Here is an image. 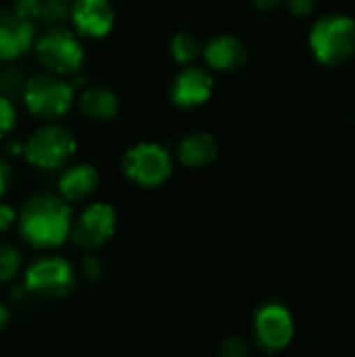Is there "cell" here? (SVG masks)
Instances as JSON below:
<instances>
[{"label": "cell", "instance_id": "cell-1", "mask_svg": "<svg viewBox=\"0 0 355 357\" xmlns=\"http://www.w3.org/2000/svg\"><path fill=\"white\" fill-rule=\"evenodd\" d=\"M73 226L71 205L52 190L33 192L17 215V232L36 251H54L69 241Z\"/></svg>", "mask_w": 355, "mask_h": 357}, {"label": "cell", "instance_id": "cell-2", "mask_svg": "<svg viewBox=\"0 0 355 357\" xmlns=\"http://www.w3.org/2000/svg\"><path fill=\"white\" fill-rule=\"evenodd\" d=\"M75 88L69 77L42 71L27 75L19 96L25 111L40 121H61L75 109Z\"/></svg>", "mask_w": 355, "mask_h": 357}, {"label": "cell", "instance_id": "cell-3", "mask_svg": "<svg viewBox=\"0 0 355 357\" xmlns=\"http://www.w3.org/2000/svg\"><path fill=\"white\" fill-rule=\"evenodd\" d=\"M77 149L73 130L61 121H42L23 140V159L38 172H61L75 159Z\"/></svg>", "mask_w": 355, "mask_h": 357}, {"label": "cell", "instance_id": "cell-4", "mask_svg": "<svg viewBox=\"0 0 355 357\" xmlns=\"http://www.w3.org/2000/svg\"><path fill=\"white\" fill-rule=\"evenodd\" d=\"M77 284L75 266L56 253L42 251L40 257L29 261L21 272V287L27 297L42 301H59L73 293Z\"/></svg>", "mask_w": 355, "mask_h": 357}, {"label": "cell", "instance_id": "cell-5", "mask_svg": "<svg viewBox=\"0 0 355 357\" xmlns=\"http://www.w3.org/2000/svg\"><path fill=\"white\" fill-rule=\"evenodd\" d=\"M119 167L130 184L153 190L174 176V153L161 142L140 140L123 151Z\"/></svg>", "mask_w": 355, "mask_h": 357}, {"label": "cell", "instance_id": "cell-6", "mask_svg": "<svg viewBox=\"0 0 355 357\" xmlns=\"http://www.w3.org/2000/svg\"><path fill=\"white\" fill-rule=\"evenodd\" d=\"M31 52L44 71L63 77H71L73 73L82 71L86 63L84 40L67 25L44 27V31L36 36Z\"/></svg>", "mask_w": 355, "mask_h": 357}, {"label": "cell", "instance_id": "cell-7", "mask_svg": "<svg viewBox=\"0 0 355 357\" xmlns=\"http://www.w3.org/2000/svg\"><path fill=\"white\" fill-rule=\"evenodd\" d=\"M310 48L322 65H341L355 52V21L345 15H326L310 31Z\"/></svg>", "mask_w": 355, "mask_h": 357}, {"label": "cell", "instance_id": "cell-8", "mask_svg": "<svg viewBox=\"0 0 355 357\" xmlns=\"http://www.w3.org/2000/svg\"><path fill=\"white\" fill-rule=\"evenodd\" d=\"M117 232V209L107 201H88L73 215L69 241L80 251H100Z\"/></svg>", "mask_w": 355, "mask_h": 357}, {"label": "cell", "instance_id": "cell-9", "mask_svg": "<svg viewBox=\"0 0 355 357\" xmlns=\"http://www.w3.org/2000/svg\"><path fill=\"white\" fill-rule=\"evenodd\" d=\"M295 335V322L289 312L278 301H268L259 305L253 314V341L266 354L282 351L291 345Z\"/></svg>", "mask_w": 355, "mask_h": 357}, {"label": "cell", "instance_id": "cell-10", "mask_svg": "<svg viewBox=\"0 0 355 357\" xmlns=\"http://www.w3.org/2000/svg\"><path fill=\"white\" fill-rule=\"evenodd\" d=\"M213 73L201 65H182L169 84V100L180 111H192L203 107L213 94Z\"/></svg>", "mask_w": 355, "mask_h": 357}, {"label": "cell", "instance_id": "cell-11", "mask_svg": "<svg viewBox=\"0 0 355 357\" xmlns=\"http://www.w3.org/2000/svg\"><path fill=\"white\" fill-rule=\"evenodd\" d=\"M117 21V13L111 0H71L69 23L82 40L107 38Z\"/></svg>", "mask_w": 355, "mask_h": 357}, {"label": "cell", "instance_id": "cell-12", "mask_svg": "<svg viewBox=\"0 0 355 357\" xmlns=\"http://www.w3.org/2000/svg\"><path fill=\"white\" fill-rule=\"evenodd\" d=\"M38 23L21 17L13 8H0V63L19 61L31 52Z\"/></svg>", "mask_w": 355, "mask_h": 357}, {"label": "cell", "instance_id": "cell-13", "mask_svg": "<svg viewBox=\"0 0 355 357\" xmlns=\"http://www.w3.org/2000/svg\"><path fill=\"white\" fill-rule=\"evenodd\" d=\"M100 188V172L92 163H75L71 161L67 167L59 172L56 192L69 203L80 205L88 203Z\"/></svg>", "mask_w": 355, "mask_h": 357}, {"label": "cell", "instance_id": "cell-14", "mask_svg": "<svg viewBox=\"0 0 355 357\" xmlns=\"http://www.w3.org/2000/svg\"><path fill=\"white\" fill-rule=\"evenodd\" d=\"M75 109L82 117L94 121V123H107L113 121L121 111V98L119 94L109 86L88 84L82 90H77L75 96Z\"/></svg>", "mask_w": 355, "mask_h": 357}, {"label": "cell", "instance_id": "cell-15", "mask_svg": "<svg viewBox=\"0 0 355 357\" xmlns=\"http://www.w3.org/2000/svg\"><path fill=\"white\" fill-rule=\"evenodd\" d=\"M201 56L205 61V67L218 73L236 71L247 61V48L239 36L232 33H220L209 38L203 44Z\"/></svg>", "mask_w": 355, "mask_h": 357}, {"label": "cell", "instance_id": "cell-16", "mask_svg": "<svg viewBox=\"0 0 355 357\" xmlns=\"http://www.w3.org/2000/svg\"><path fill=\"white\" fill-rule=\"evenodd\" d=\"M220 155V146L213 134L197 130L184 134L174 151V161H178L182 167L188 169H201L211 165Z\"/></svg>", "mask_w": 355, "mask_h": 357}, {"label": "cell", "instance_id": "cell-17", "mask_svg": "<svg viewBox=\"0 0 355 357\" xmlns=\"http://www.w3.org/2000/svg\"><path fill=\"white\" fill-rule=\"evenodd\" d=\"M167 50H169V56L182 67V65H192L197 59H201L203 44H201V40L195 33L178 31V33H174L169 38Z\"/></svg>", "mask_w": 355, "mask_h": 357}, {"label": "cell", "instance_id": "cell-18", "mask_svg": "<svg viewBox=\"0 0 355 357\" xmlns=\"http://www.w3.org/2000/svg\"><path fill=\"white\" fill-rule=\"evenodd\" d=\"M27 73L17 65V61L0 63V94L17 100L23 92Z\"/></svg>", "mask_w": 355, "mask_h": 357}, {"label": "cell", "instance_id": "cell-19", "mask_svg": "<svg viewBox=\"0 0 355 357\" xmlns=\"http://www.w3.org/2000/svg\"><path fill=\"white\" fill-rule=\"evenodd\" d=\"M23 272V253L10 243H0V284H10Z\"/></svg>", "mask_w": 355, "mask_h": 357}, {"label": "cell", "instance_id": "cell-20", "mask_svg": "<svg viewBox=\"0 0 355 357\" xmlns=\"http://www.w3.org/2000/svg\"><path fill=\"white\" fill-rule=\"evenodd\" d=\"M69 4L71 2H63V0H44L38 17V25L54 27V25L69 23Z\"/></svg>", "mask_w": 355, "mask_h": 357}, {"label": "cell", "instance_id": "cell-21", "mask_svg": "<svg viewBox=\"0 0 355 357\" xmlns=\"http://www.w3.org/2000/svg\"><path fill=\"white\" fill-rule=\"evenodd\" d=\"M105 261L100 259V255L96 251H84L82 259H80V268L77 274L88 280V282H98L105 276Z\"/></svg>", "mask_w": 355, "mask_h": 357}, {"label": "cell", "instance_id": "cell-22", "mask_svg": "<svg viewBox=\"0 0 355 357\" xmlns=\"http://www.w3.org/2000/svg\"><path fill=\"white\" fill-rule=\"evenodd\" d=\"M17 126V105L13 98L0 94V140L13 134Z\"/></svg>", "mask_w": 355, "mask_h": 357}, {"label": "cell", "instance_id": "cell-23", "mask_svg": "<svg viewBox=\"0 0 355 357\" xmlns=\"http://www.w3.org/2000/svg\"><path fill=\"white\" fill-rule=\"evenodd\" d=\"M218 354L222 357H247L249 356V345L243 337H226L222 339L220 347H218Z\"/></svg>", "mask_w": 355, "mask_h": 357}, {"label": "cell", "instance_id": "cell-24", "mask_svg": "<svg viewBox=\"0 0 355 357\" xmlns=\"http://www.w3.org/2000/svg\"><path fill=\"white\" fill-rule=\"evenodd\" d=\"M42 4H44V0H13L10 8H13L15 13H19L21 17H25V19L38 23Z\"/></svg>", "mask_w": 355, "mask_h": 357}, {"label": "cell", "instance_id": "cell-25", "mask_svg": "<svg viewBox=\"0 0 355 357\" xmlns=\"http://www.w3.org/2000/svg\"><path fill=\"white\" fill-rule=\"evenodd\" d=\"M17 215H19V211L2 199L0 201V232L2 234L17 226Z\"/></svg>", "mask_w": 355, "mask_h": 357}, {"label": "cell", "instance_id": "cell-26", "mask_svg": "<svg viewBox=\"0 0 355 357\" xmlns=\"http://www.w3.org/2000/svg\"><path fill=\"white\" fill-rule=\"evenodd\" d=\"M2 142V157L8 159V161H15V159H23V140L21 138H15V136H6Z\"/></svg>", "mask_w": 355, "mask_h": 357}, {"label": "cell", "instance_id": "cell-27", "mask_svg": "<svg viewBox=\"0 0 355 357\" xmlns=\"http://www.w3.org/2000/svg\"><path fill=\"white\" fill-rule=\"evenodd\" d=\"M13 186V167L10 161L0 155V201L10 192Z\"/></svg>", "mask_w": 355, "mask_h": 357}, {"label": "cell", "instance_id": "cell-28", "mask_svg": "<svg viewBox=\"0 0 355 357\" xmlns=\"http://www.w3.org/2000/svg\"><path fill=\"white\" fill-rule=\"evenodd\" d=\"M287 6H289V10H291L293 15H297V17H305V15H310V13H312V8H314V0H287Z\"/></svg>", "mask_w": 355, "mask_h": 357}, {"label": "cell", "instance_id": "cell-29", "mask_svg": "<svg viewBox=\"0 0 355 357\" xmlns=\"http://www.w3.org/2000/svg\"><path fill=\"white\" fill-rule=\"evenodd\" d=\"M8 324H10V310H8V305H6V303H2V301H0V333H2V331H6V328H8Z\"/></svg>", "mask_w": 355, "mask_h": 357}, {"label": "cell", "instance_id": "cell-30", "mask_svg": "<svg viewBox=\"0 0 355 357\" xmlns=\"http://www.w3.org/2000/svg\"><path fill=\"white\" fill-rule=\"evenodd\" d=\"M253 4L259 10H274L282 4V0H253Z\"/></svg>", "mask_w": 355, "mask_h": 357}, {"label": "cell", "instance_id": "cell-31", "mask_svg": "<svg viewBox=\"0 0 355 357\" xmlns=\"http://www.w3.org/2000/svg\"><path fill=\"white\" fill-rule=\"evenodd\" d=\"M63 2H71V0H63Z\"/></svg>", "mask_w": 355, "mask_h": 357}]
</instances>
